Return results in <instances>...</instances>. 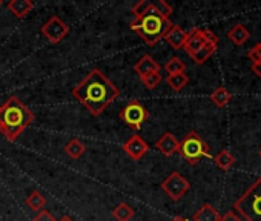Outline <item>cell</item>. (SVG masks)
<instances>
[{"mask_svg":"<svg viewBox=\"0 0 261 221\" xmlns=\"http://www.w3.org/2000/svg\"><path fill=\"white\" fill-rule=\"evenodd\" d=\"M172 221H189V219H186V218H183V216H175Z\"/></svg>","mask_w":261,"mask_h":221,"instance_id":"33","label":"cell"},{"mask_svg":"<svg viewBox=\"0 0 261 221\" xmlns=\"http://www.w3.org/2000/svg\"><path fill=\"white\" fill-rule=\"evenodd\" d=\"M149 110L139 100H130L120 110V120L133 131H140L143 125L149 120Z\"/></svg>","mask_w":261,"mask_h":221,"instance_id":"6","label":"cell"},{"mask_svg":"<svg viewBox=\"0 0 261 221\" xmlns=\"http://www.w3.org/2000/svg\"><path fill=\"white\" fill-rule=\"evenodd\" d=\"M118 95L120 89L100 69L89 71L72 89V97L95 117L100 116L114 100H117Z\"/></svg>","mask_w":261,"mask_h":221,"instance_id":"1","label":"cell"},{"mask_svg":"<svg viewBox=\"0 0 261 221\" xmlns=\"http://www.w3.org/2000/svg\"><path fill=\"white\" fill-rule=\"evenodd\" d=\"M235 157H233V154L232 152H229L227 149H223V151H220L215 157H214V163L220 168V169H223V171H229L233 164H235Z\"/></svg>","mask_w":261,"mask_h":221,"instance_id":"18","label":"cell"},{"mask_svg":"<svg viewBox=\"0 0 261 221\" xmlns=\"http://www.w3.org/2000/svg\"><path fill=\"white\" fill-rule=\"evenodd\" d=\"M133 69H134V72H136L140 78H143V77H146V75H149V74L160 72V65H159V62H155V59H154L152 56L145 54V56H142L140 60L134 65Z\"/></svg>","mask_w":261,"mask_h":221,"instance_id":"11","label":"cell"},{"mask_svg":"<svg viewBox=\"0 0 261 221\" xmlns=\"http://www.w3.org/2000/svg\"><path fill=\"white\" fill-rule=\"evenodd\" d=\"M227 37H229V40H230L233 45L241 46V45H244V43L250 39V33L247 31V28H246L244 25L237 23V25H233V26L227 31Z\"/></svg>","mask_w":261,"mask_h":221,"instance_id":"15","label":"cell"},{"mask_svg":"<svg viewBox=\"0 0 261 221\" xmlns=\"http://www.w3.org/2000/svg\"><path fill=\"white\" fill-rule=\"evenodd\" d=\"M165 71L172 75V74H180V72H185L186 71V65L185 62L180 59V57H171L166 65H165Z\"/></svg>","mask_w":261,"mask_h":221,"instance_id":"24","label":"cell"},{"mask_svg":"<svg viewBox=\"0 0 261 221\" xmlns=\"http://www.w3.org/2000/svg\"><path fill=\"white\" fill-rule=\"evenodd\" d=\"M247 57L253 62V63H256V62H261V42L259 43H256L249 52H247Z\"/></svg>","mask_w":261,"mask_h":221,"instance_id":"28","label":"cell"},{"mask_svg":"<svg viewBox=\"0 0 261 221\" xmlns=\"http://www.w3.org/2000/svg\"><path fill=\"white\" fill-rule=\"evenodd\" d=\"M42 34L46 37V40L53 45H57L69 34V26L57 16H53L46 20V23L42 26Z\"/></svg>","mask_w":261,"mask_h":221,"instance_id":"8","label":"cell"},{"mask_svg":"<svg viewBox=\"0 0 261 221\" xmlns=\"http://www.w3.org/2000/svg\"><path fill=\"white\" fill-rule=\"evenodd\" d=\"M112 216L117 221H130L134 218V209L130 207L127 203H120L114 210H112Z\"/></svg>","mask_w":261,"mask_h":221,"instance_id":"21","label":"cell"},{"mask_svg":"<svg viewBox=\"0 0 261 221\" xmlns=\"http://www.w3.org/2000/svg\"><path fill=\"white\" fill-rule=\"evenodd\" d=\"M85 151H86V146H85L79 139H71V140L66 143V146H65L66 155H68L69 158H72V160H79V158L85 154Z\"/></svg>","mask_w":261,"mask_h":221,"instance_id":"17","label":"cell"},{"mask_svg":"<svg viewBox=\"0 0 261 221\" xmlns=\"http://www.w3.org/2000/svg\"><path fill=\"white\" fill-rule=\"evenodd\" d=\"M0 7H2V0H0Z\"/></svg>","mask_w":261,"mask_h":221,"instance_id":"34","label":"cell"},{"mask_svg":"<svg viewBox=\"0 0 261 221\" xmlns=\"http://www.w3.org/2000/svg\"><path fill=\"white\" fill-rule=\"evenodd\" d=\"M259 157H261V151H259Z\"/></svg>","mask_w":261,"mask_h":221,"instance_id":"35","label":"cell"},{"mask_svg":"<svg viewBox=\"0 0 261 221\" xmlns=\"http://www.w3.org/2000/svg\"><path fill=\"white\" fill-rule=\"evenodd\" d=\"M168 85L175 91V92H180L188 83H189V77L185 74V72H180V74H172V75H168L166 78Z\"/></svg>","mask_w":261,"mask_h":221,"instance_id":"23","label":"cell"},{"mask_svg":"<svg viewBox=\"0 0 261 221\" xmlns=\"http://www.w3.org/2000/svg\"><path fill=\"white\" fill-rule=\"evenodd\" d=\"M220 216L221 215L217 212V209L214 206H211L209 203H206L194 213L192 221H218Z\"/></svg>","mask_w":261,"mask_h":221,"instance_id":"16","label":"cell"},{"mask_svg":"<svg viewBox=\"0 0 261 221\" xmlns=\"http://www.w3.org/2000/svg\"><path fill=\"white\" fill-rule=\"evenodd\" d=\"M250 69H252V72H253V74H255L256 77H259V78H261V62L252 63Z\"/></svg>","mask_w":261,"mask_h":221,"instance_id":"31","label":"cell"},{"mask_svg":"<svg viewBox=\"0 0 261 221\" xmlns=\"http://www.w3.org/2000/svg\"><path fill=\"white\" fill-rule=\"evenodd\" d=\"M160 186H162V190L172 201H180L186 195V192L191 189V183L180 172H172Z\"/></svg>","mask_w":261,"mask_h":221,"instance_id":"7","label":"cell"},{"mask_svg":"<svg viewBox=\"0 0 261 221\" xmlns=\"http://www.w3.org/2000/svg\"><path fill=\"white\" fill-rule=\"evenodd\" d=\"M178 152L186 160V163L191 166H195L203 158L211 157L209 145L195 131H191L183 137V140L180 142V146H178Z\"/></svg>","mask_w":261,"mask_h":221,"instance_id":"5","label":"cell"},{"mask_svg":"<svg viewBox=\"0 0 261 221\" xmlns=\"http://www.w3.org/2000/svg\"><path fill=\"white\" fill-rule=\"evenodd\" d=\"M152 5H154V10L157 11V14H160L165 19H169V16L174 13V8L168 2H165V0H157V2H152Z\"/></svg>","mask_w":261,"mask_h":221,"instance_id":"25","label":"cell"},{"mask_svg":"<svg viewBox=\"0 0 261 221\" xmlns=\"http://www.w3.org/2000/svg\"><path fill=\"white\" fill-rule=\"evenodd\" d=\"M217 48H218V45L217 43H206L197 54H194L192 56V60L197 63V65H203L215 51H217Z\"/></svg>","mask_w":261,"mask_h":221,"instance_id":"22","label":"cell"},{"mask_svg":"<svg viewBox=\"0 0 261 221\" xmlns=\"http://www.w3.org/2000/svg\"><path fill=\"white\" fill-rule=\"evenodd\" d=\"M233 209L244 221H261V177L233 203Z\"/></svg>","mask_w":261,"mask_h":221,"instance_id":"4","label":"cell"},{"mask_svg":"<svg viewBox=\"0 0 261 221\" xmlns=\"http://www.w3.org/2000/svg\"><path fill=\"white\" fill-rule=\"evenodd\" d=\"M207 42V36H206V30L201 28H194L189 33H186V42L183 45V49L186 51V54H189L191 57L194 54H197Z\"/></svg>","mask_w":261,"mask_h":221,"instance_id":"10","label":"cell"},{"mask_svg":"<svg viewBox=\"0 0 261 221\" xmlns=\"http://www.w3.org/2000/svg\"><path fill=\"white\" fill-rule=\"evenodd\" d=\"M8 10L11 11L14 17L23 19L34 10V2L33 0H10Z\"/></svg>","mask_w":261,"mask_h":221,"instance_id":"13","label":"cell"},{"mask_svg":"<svg viewBox=\"0 0 261 221\" xmlns=\"http://www.w3.org/2000/svg\"><path fill=\"white\" fill-rule=\"evenodd\" d=\"M178 146L180 142L177 140V137L172 132H165L157 142H155V148L159 152H162L166 157L174 155L175 152H178Z\"/></svg>","mask_w":261,"mask_h":221,"instance_id":"12","label":"cell"},{"mask_svg":"<svg viewBox=\"0 0 261 221\" xmlns=\"http://www.w3.org/2000/svg\"><path fill=\"white\" fill-rule=\"evenodd\" d=\"M163 39L168 42L169 46H172L174 49L178 51V49L183 48V45L186 42V31L183 28H180L178 25H172L171 30L165 34Z\"/></svg>","mask_w":261,"mask_h":221,"instance_id":"14","label":"cell"},{"mask_svg":"<svg viewBox=\"0 0 261 221\" xmlns=\"http://www.w3.org/2000/svg\"><path fill=\"white\" fill-rule=\"evenodd\" d=\"M25 203H27V206H28L31 210L40 212V210H43V207H45V204H46V198H45V195H43L42 192L33 190V192L27 197Z\"/></svg>","mask_w":261,"mask_h":221,"instance_id":"19","label":"cell"},{"mask_svg":"<svg viewBox=\"0 0 261 221\" xmlns=\"http://www.w3.org/2000/svg\"><path fill=\"white\" fill-rule=\"evenodd\" d=\"M57 221H74V219H72L71 216H62V218H60V219H57Z\"/></svg>","mask_w":261,"mask_h":221,"instance_id":"32","label":"cell"},{"mask_svg":"<svg viewBox=\"0 0 261 221\" xmlns=\"http://www.w3.org/2000/svg\"><path fill=\"white\" fill-rule=\"evenodd\" d=\"M230 98H232L230 92H229L226 88H223V86L217 88V89L211 94V101H212L217 107H224V106H227L229 101H230Z\"/></svg>","mask_w":261,"mask_h":221,"instance_id":"20","label":"cell"},{"mask_svg":"<svg viewBox=\"0 0 261 221\" xmlns=\"http://www.w3.org/2000/svg\"><path fill=\"white\" fill-rule=\"evenodd\" d=\"M33 122V110L28 109L17 95H11L0 106V134L8 142H16Z\"/></svg>","mask_w":261,"mask_h":221,"instance_id":"2","label":"cell"},{"mask_svg":"<svg viewBox=\"0 0 261 221\" xmlns=\"http://www.w3.org/2000/svg\"><path fill=\"white\" fill-rule=\"evenodd\" d=\"M123 151L124 154L134 161H139L142 160L148 151H149V145L140 137V135H133L124 145H123Z\"/></svg>","mask_w":261,"mask_h":221,"instance_id":"9","label":"cell"},{"mask_svg":"<svg viewBox=\"0 0 261 221\" xmlns=\"http://www.w3.org/2000/svg\"><path fill=\"white\" fill-rule=\"evenodd\" d=\"M143 81V85L148 88V89H155L160 83H162V74L160 72H154V74H149L143 78H140Z\"/></svg>","mask_w":261,"mask_h":221,"instance_id":"27","label":"cell"},{"mask_svg":"<svg viewBox=\"0 0 261 221\" xmlns=\"http://www.w3.org/2000/svg\"><path fill=\"white\" fill-rule=\"evenodd\" d=\"M218 221H244L235 210H229V212H226L223 216H220V219Z\"/></svg>","mask_w":261,"mask_h":221,"instance_id":"30","label":"cell"},{"mask_svg":"<svg viewBox=\"0 0 261 221\" xmlns=\"http://www.w3.org/2000/svg\"><path fill=\"white\" fill-rule=\"evenodd\" d=\"M172 25L174 23L169 19H165L160 14H157V11L154 10V5L151 2L149 11L143 17L134 19L130 22V30L137 33L146 45L155 46L165 37V34L171 30Z\"/></svg>","mask_w":261,"mask_h":221,"instance_id":"3","label":"cell"},{"mask_svg":"<svg viewBox=\"0 0 261 221\" xmlns=\"http://www.w3.org/2000/svg\"><path fill=\"white\" fill-rule=\"evenodd\" d=\"M149 7H151V2L149 0H140V2H137L133 10H130V13H133L134 19H140L143 17L148 11H149Z\"/></svg>","mask_w":261,"mask_h":221,"instance_id":"26","label":"cell"},{"mask_svg":"<svg viewBox=\"0 0 261 221\" xmlns=\"http://www.w3.org/2000/svg\"><path fill=\"white\" fill-rule=\"evenodd\" d=\"M33 221H57V219L54 218V215H53L51 212H48L46 209H43V210H40V212L34 216Z\"/></svg>","mask_w":261,"mask_h":221,"instance_id":"29","label":"cell"}]
</instances>
